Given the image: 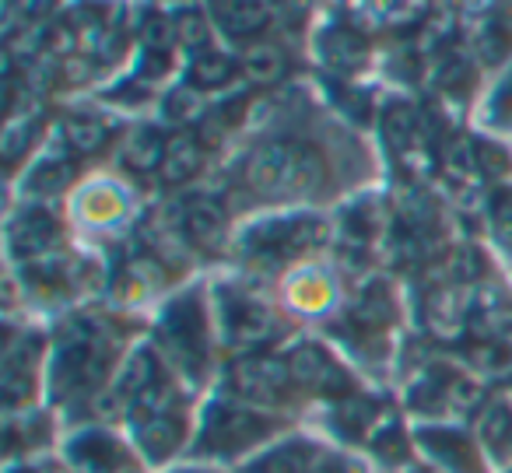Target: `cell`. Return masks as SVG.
Wrapping results in <instances>:
<instances>
[{
    "label": "cell",
    "instance_id": "1f68e13d",
    "mask_svg": "<svg viewBox=\"0 0 512 473\" xmlns=\"http://www.w3.org/2000/svg\"><path fill=\"white\" fill-rule=\"evenodd\" d=\"M491 0H463V8L467 11H488Z\"/></svg>",
    "mask_w": 512,
    "mask_h": 473
},
{
    "label": "cell",
    "instance_id": "7c38bea8",
    "mask_svg": "<svg viewBox=\"0 0 512 473\" xmlns=\"http://www.w3.org/2000/svg\"><path fill=\"white\" fill-rule=\"evenodd\" d=\"M313 466V452L306 442H285L278 449L264 452V456L249 463L242 473H309Z\"/></svg>",
    "mask_w": 512,
    "mask_h": 473
},
{
    "label": "cell",
    "instance_id": "8992f818",
    "mask_svg": "<svg viewBox=\"0 0 512 473\" xmlns=\"http://www.w3.org/2000/svg\"><path fill=\"white\" fill-rule=\"evenodd\" d=\"M274 15V0H221V29L228 36H253Z\"/></svg>",
    "mask_w": 512,
    "mask_h": 473
},
{
    "label": "cell",
    "instance_id": "4fadbf2b",
    "mask_svg": "<svg viewBox=\"0 0 512 473\" xmlns=\"http://www.w3.org/2000/svg\"><path fill=\"white\" fill-rule=\"evenodd\" d=\"M242 71L253 85H274L285 74V53L271 43H256L242 53Z\"/></svg>",
    "mask_w": 512,
    "mask_h": 473
},
{
    "label": "cell",
    "instance_id": "484cf974",
    "mask_svg": "<svg viewBox=\"0 0 512 473\" xmlns=\"http://www.w3.org/2000/svg\"><path fill=\"white\" fill-rule=\"evenodd\" d=\"M446 396H449V403H453L456 410H474L477 403H481V386H477V382H470V379H453V382H449V389H446Z\"/></svg>",
    "mask_w": 512,
    "mask_h": 473
},
{
    "label": "cell",
    "instance_id": "e0dca14e",
    "mask_svg": "<svg viewBox=\"0 0 512 473\" xmlns=\"http://www.w3.org/2000/svg\"><path fill=\"white\" fill-rule=\"evenodd\" d=\"M64 137L74 151L92 155V151H99L102 144H106V127H102L95 116H71L64 127Z\"/></svg>",
    "mask_w": 512,
    "mask_h": 473
},
{
    "label": "cell",
    "instance_id": "d6986e66",
    "mask_svg": "<svg viewBox=\"0 0 512 473\" xmlns=\"http://www.w3.org/2000/svg\"><path fill=\"white\" fill-rule=\"evenodd\" d=\"M232 71H235V64L225 53H204V57L193 60L190 78L197 81V88H218L232 78Z\"/></svg>",
    "mask_w": 512,
    "mask_h": 473
},
{
    "label": "cell",
    "instance_id": "ba28073f",
    "mask_svg": "<svg viewBox=\"0 0 512 473\" xmlns=\"http://www.w3.org/2000/svg\"><path fill=\"white\" fill-rule=\"evenodd\" d=\"M183 438V421L179 414H165V417H151V421L137 424V445L144 449L148 459H165Z\"/></svg>",
    "mask_w": 512,
    "mask_h": 473
},
{
    "label": "cell",
    "instance_id": "277c9868",
    "mask_svg": "<svg viewBox=\"0 0 512 473\" xmlns=\"http://www.w3.org/2000/svg\"><path fill=\"white\" fill-rule=\"evenodd\" d=\"M288 372H292V382H299L302 389H313V393H344L348 389L344 372L316 344L295 347L292 358H288Z\"/></svg>",
    "mask_w": 512,
    "mask_h": 473
},
{
    "label": "cell",
    "instance_id": "4316f807",
    "mask_svg": "<svg viewBox=\"0 0 512 473\" xmlns=\"http://www.w3.org/2000/svg\"><path fill=\"white\" fill-rule=\"evenodd\" d=\"M341 417H344V424H348V428H365V424L372 421V403L351 396V400L341 403Z\"/></svg>",
    "mask_w": 512,
    "mask_h": 473
},
{
    "label": "cell",
    "instance_id": "ac0fdd59",
    "mask_svg": "<svg viewBox=\"0 0 512 473\" xmlns=\"http://www.w3.org/2000/svg\"><path fill=\"white\" fill-rule=\"evenodd\" d=\"M176 410V396H172L169 386H162V382H155L151 389H144L141 396L134 400V407H130V417H134V424L141 421H151V417H165Z\"/></svg>",
    "mask_w": 512,
    "mask_h": 473
},
{
    "label": "cell",
    "instance_id": "4dcf8cb0",
    "mask_svg": "<svg viewBox=\"0 0 512 473\" xmlns=\"http://www.w3.org/2000/svg\"><path fill=\"white\" fill-rule=\"evenodd\" d=\"M67 74H71L74 81L88 78V64H85V60H67Z\"/></svg>",
    "mask_w": 512,
    "mask_h": 473
},
{
    "label": "cell",
    "instance_id": "6da1fadb",
    "mask_svg": "<svg viewBox=\"0 0 512 473\" xmlns=\"http://www.w3.org/2000/svg\"><path fill=\"white\" fill-rule=\"evenodd\" d=\"M327 165L306 144L274 141L246 158V183L264 197H309L323 186Z\"/></svg>",
    "mask_w": 512,
    "mask_h": 473
},
{
    "label": "cell",
    "instance_id": "5b68a950",
    "mask_svg": "<svg viewBox=\"0 0 512 473\" xmlns=\"http://www.w3.org/2000/svg\"><path fill=\"white\" fill-rule=\"evenodd\" d=\"M274 333V319L264 305L256 302H239L228 309L225 316V337L232 340L235 347H249V344H260Z\"/></svg>",
    "mask_w": 512,
    "mask_h": 473
},
{
    "label": "cell",
    "instance_id": "8fae6325",
    "mask_svg": "<svg viewBox=\"0 0 512 473\" xmlns=\"http://www.w3.org/2000/svg\"><path fill=\"white\" fill-rule=\"evenodd\" d=\"M183 228L193 242L200 246H214V242L225 235V214L214 200H193L183 214Z\"/></svg>",
    "mask_w": 512,
    "mask_h": 473
},
{
    "label": "cell",
    "instance_id": "f1b7e54d",
    "mask_svg": "<svg viewBox=\"0 0 512 473\" xmlns=\"http://www.w3.org/2000/svg\"><path fill=\"white\" fill-rule=\"evenodd\" d=\"M495 232L505 246H512V193L495 204Z\"/></svg>",
    "mask_w": 512,
    "mask_h": 473
},
{
    "label": "cell",
    "instance_id": "ffe728a7",
    "mask_svg": "<svg viewBox=\"0 0 512 473\" xmlns=\"http://www.w3.org/2000/svg\"><path fill=\"white\" fill-rule=\"evenodd\" d=\"M460 298H456V291H439V295H432V302H428V319H432V326L439 333H453L456 326H460Z\"/></svg>",
    "mask_w": 512,
    "mask_h": 473
},
{
    "label": "cell",
    "instance_id": "52a82bcc",
    "mask_svg": "<svg viewBox=\"0 0 512 473\" xmlns=\"http://www.w3.org/2000/svg\"><path fill=\"white\" fill-rule=\"evenodd\" d=\"M57 239V225H53L50 214L43 211H25L22 218L11 225V246L22 256H39L53 246Z\"/></svg>",
    "mask_w": 512,
    "mask_h": 473
},
{
    "label": "cell",
    "instance_id": "9a60e30c",
    "mask_svg": "<svg viewBox=\"0 0 512 473\" xmlns=\"http://www.w3.org/2000/svg\"><path fill=\"white\" fill-rule=\"evenodd\" d=\"M470 365L488 375L512 372V340H481L477 347H470Z\"/></svg>",
    "mask_w": 512,
    "mask_h": 473
},
{
    "label": "cell",
    "instance_id": "603a6c76",
    "mask_svg": "<svg viewBox=\"0 0 512 473\" xmlns=\"http://www.w3.org/2000/svg\"><path fill=\"white\" fill-rule=\"evenodd\" d=\"M43 25L39 22H29L25 29H18V32H11L8 36V57H18V60H29V57H36L39 53V46H43Z\"/></svg>",
    "mask_w": 512,
    "mask_h": 473
},
{
    "label": "cell",
    "instance_id": "d4e9b609",
    "mask_svg": "<svg viewBox=\"0 0 512 473\" xmlns=\"http://www.w3.org/2000/svg\"><path fill=\"white\" fill-rule=\"evenodd\" d=\"M32 137H36V120H15L4 130V155L18 158L32 144Z\"/></svg>",
    "mask_w": 512,
    "mask_h": 473
},
{
    "label": "cell",
    "instance_id": "f546056e",
    "mask_svg": "<svg viewBox=\"0 0 512 473\" xmlns=\"http://www.w3.org/2000/svg\"><path fill=\"white\" fill-rule=\"evenodd\" d=\"M309 473H344V470H341V463H337V459L320 456V459H313V466H309Z\"/></svg>",
    "mask_w": 512,
    "mask_h": 473
},
{
    "label": "cell",
    "instance_id": "3957f363",
    "mask_svg": "<svg viewBox=\"0 0 512 473\" xmlns=\"http://www.w3.org/2000/svg\"><path fill=\"white\" fill-rule=\"evenodd\" d=\"M267 428V417H260L256 410L246 407H214L207 417V431H204V445L218 452H232L249 445L253 438H260Z\"/></svg>",
    "mask_w": 512,
    "mask_h": 473
},
{
    "label": "cell",
    "instance_id": "d6a6232c",
    "mask_svg": "<svg viewBox=\"0 0 512 473\" xmlns=\"http://www.w3.org/2000/svg\"><path fill=\"white\" fill-rule=\"evenodd\" d=\"M36 473H67L64 466H53V463H46V466H39Z\"/></svg>",
    "mask_w": 512,
    "mask_h": 473
},
{
    "label": "cell",
    "instance_id": "30bf717a",
    "mask_svg": "<svg viewBox=\"0 0 512 473\" xmlns=\"http://www.w3.org/2000/svg\"><path fill=\"white\" fill-rule=\"evenodd\" d=\"M165 148H169V144L162 141V134H158V130H151V127H137L134 134L127 137V144H123V162H127L134 172L162 169V162H165Z\"/></svg>",
    "mask_w": 512,
    "mask_h": 473
},
{
    "label": "cell",
    "instance_id": "9c48e42d",
    "mask_svg": "<svg viewBox=\"0 0 512 473\" xmlns=\"http://www.w3.org/2000/svg\"><path fill=\"white\" fill-rule=\"evenodd\" d=\"M200 162H204V151L193 141L190 134H179L169 141L165 148V162H162V179L165 183H186V179L197 176Z\"/></svg>",
    "mask_w": 512,
    "mask_h": 473
},
{
    "label": "cell",
    "instance_id": "7a4b0ae2",
    "mask_svg": "<svg viewBox=\"0 0 512 473\" xmlns=\"http://www.w3.org/2000/svg\"><path fill=\"white\" fill-rule=\"evenodd\" d=\"M292 382L288 372V361L267 358V354H256V358H242L232 368V386L242 400H256V403H274L285 386Z\"/></svg>",
    "mask_w": 512,
    "mask_h": 473
},
{
    "label": "cell",
    "instance_id": "7402d4cb",
    "mask_svg": "<svg viewBox=\"0 0 512 473\" xmlns=\"http://www.w3.org/2000/svg\"><path fill=\"white\" fill-rule=\"evenodd\" d=\"M176 39V22H169V18H148L141 29V43L148 46V53H169Z\"/></svg>",
    "mask_w": 512,
    "mask_h": 473
},
{
    "label": "cell",
    "instance_id": "5bb4252c",
    "mask_svg": "<svg viewBox=\"0 0 512 473\" xmlns=\"http://www.w3.org/2000/svg\"><path fill=\"white\" fill-rule=\"evenodd\" d=\"M158 382V365L155 358H151V351H137L134 358L127 361V368H123V375L116 379V393L127 396L130 403L137 400V396L144 393V389H151Z\"/></svg>",
    "mask_w": 512,
    "mask_h": 473
},
{
    "label": "cell",
    "instance_id": "2e32d148",
    "mask_svg": "<svg viewBox=\"0 0 512 473\" xmlns=\"http://www.w3.org/2000/svg\"><path fill=\"white\" fill-rule=\"evenodd\" d=\"M162 113H165V120L179 123V127L197 123L200 116H204V95H200L197 88H172L162 102Z\"/></svg>",
    "mask_w": 512,
    "mask_h": 473
},
{
    "label": "cell",
    "instance_id": "83f0119b",
    "mask_svg": "<svg viewBox=\"0 0 512 473\" xmlns=\"http://www.w3.org/2000/svg\"><path fill=\"white\" fill-rule=\"evenodd\" d=\"M386 130H390V141L397 144V148H404L407 137L414 134V116L407 113V109H397V113H390V123H386Z\"/></svg>",
    "mask_w": 512,
    "mask_h": 473
},
{
    "label": "cell",
    "instance_id": "44dd1931",
    "mask_svg": "<svg viewBox=\"0 0 512 473\" xmlns=\"http://www.w3.org/2000/svg\"><path fill=\"white\" fill-rule=\"evenodd\" d=\"M176 36H179V43H183L186 50H204L207 39H211V29H207V18H204V15H197V11H186V15H179Z\"/></svg>",
    "mask_w": 512,
    "mask_h": 473
},
{
    "label": "cell",
    "instance_id": "cb8c5ba5",
    "mask_svg": "<svg viewBox=\"0 0 512 473\" xmlns=\"http://www.w3.org/2000/svg\"><path fill=\"white\" fill-rule=\"evenodd\" d=\"M481 435L488 445H505V438L512 435V421L505 407H488L481 417Z\"/></svg>",
    "mask_w": 512,
    "mask_h": 473
}]
</instances>
